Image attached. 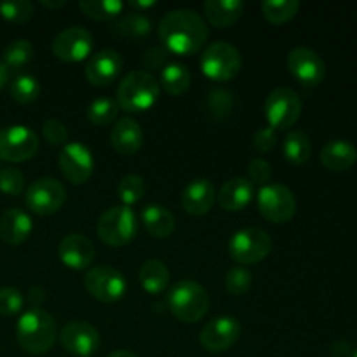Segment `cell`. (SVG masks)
Segmentation results:
<instances>
[{
  "label": "cell",
  "mask_w": 357,
  "mask_h": 357,
  "mask_svg": "<svg viewBox=\"0 0 357 357\" xmlns=\"http://www.w3.org/2000/svg\"><path fill=\"white\" fill-rule=\"evenodd\" d=\"M204 17L192 9L169 10L159 23V38L167 52L192 56L204 47L208 40Z\"/></svg>",
  "instance_id": "obj_1"
},
{
  "label": "cell",
  "mask_w": 357,
  "mask_h": 357,
  "mask_svg": "<svg viewBox=\"0 0 357 357\" xmlns=\"http://www.w3.org/2000/svg\"><path fill=\"white\" fill-rule=\"evenodd\" d=\"M58 330L51 314L42 309H28L16 324V338L21 349L30 354H45L54 345Z\"/></svg>",
  "instance_id": "obj_2"
},
{
  "label": "cell",
  "mask_w": 357,
  "mask_h": 357,
  "mask_svg": "<svg viewBox=\"0 0 357 357\" xmlns=\"http://www.w3.org/2000/svg\"><path fill=\"white\" fill-rule=\"evenodd\" d=\"M160 86L150 72H129L117 87V105L129 114H142L150 110L159 100Z\"/></svg>",
  "instance_id": "obj_3"
},
{
  "label": "cell",
  "mask_w": 357,
  "mask_h": 357,
  "mask_svg": "<svg viewBox=\"0 0 357 357\" xmlns=\"http://www.w3.org/2000/svg\"><path fill=\"white\" fill-rule=\"evenodd\" d=\"M166 307L181 323H197L209 309L208 291L192 279H181L167 291Z\"/></svg>",
  "instance_id": "obj_4"
},
{
  "label": "cell",
  "mask_w": 357,
  "mask_h": 357,
  "mask_svg": "<svg viewBox=\"0 0 357 357\" xmlns=\"http://www.w3.org/2000/svg\"><path fill=\"white\" fill-rule=\"evenodd\" d=\"M243 66L239 49L229 42H213L202 51L201 70L208 79L216 82L232 80Z\"/></svg>",
  "instance_id": "obj_5"
},
{
  "label": "cell",
  "mask_w": 357,
  "mask_h": 357,
  "mask_svg": "<svg viewBox=\"0 0 357 357\" xmlns=\"http://www.w3.org/2000/svg\"><path fill=\"white\" fill-rule=\"evenodd\" d=\"M138 232L136 215L129 206H114L98 220V236L108 246H126Z\"/></svg>",
  "instance_id": "obj_6"
},
{
  "label": "cell",
  "mask_w": 357,
  "mask_h": 357,
  "mask_svg": "<svg viewBox=\"0 0 357 357\" xmlns=\"http://www.w3.org/2000/svg\"><path fill=\"white\" fill-rule=\"evenodd\" d=\"M258 211L267 222L282 225L295 216L296 199L288 187L281 183H267L257 194Z\"/></svg>",
  "instance_id": "obj_7"
},
{
  "label": "cell",
  "mask_w": 357,
  "mask_h": 357,
  "mask_svg": "<svg viewBox=\"0 0 357 357\" xmlns=\"http://www.w3.org/2000/svg\"><path fill=\"white\" fill-rule=\"evenodd\" d=\"M272 237L268 232L250 227L234 234L229 241V253L241 265H253L268 257L272 251Z\"/></svg>",
  "instance_id": "obj_8"
},
{
  "label": "cell",
  "mask_w": 357,
  "mask_h": 357,
  "mask_svg": "<svg viewBox=\"0 0 357 357\" xmlns=\"http://www.w3.org/2000/svg\"><path fill=\"white\" fill-rule=\"evenodd\" d=\"M302 115V100L289 87H278L265 100V117L268 128L288 129L296 124Z\"/></svg>",
  "instance_id": "obj_9"
},
{
  "label": "cell",
  "mask_w": 357,
  "mask_h": 357,
  "mask_svg": "<svg viewBox=\"0 0 357 357\" xmlns=\"http://www.w3.org/2000/svg\"><path fill=\"white\" fill-rule=\"evenodd\" d=\"M84 286L93 298L103 303H114L126 295L128 282L117 268L108 267V265H98L86 272Z\"/></svg>",
  "instance_id": "obj_10"
},
{
  "label": "cell",
  "mask_w": 357,
  "mask_h": 357,
  "mask_svg": "<svg viewBox=\"0 0 357 357\" xmlns=\"http://www.w3.org/2000/svg\"><path fill=\"white\" fill-rule=\"evenodd\" d=\"M66 201V190L54 178H40L28 187L24 202L35 215L49 216L58 213Z\"/></svg>",
  "instance_id": "obj_11"
},
{
  "label": "cell",
  "mask_w": 357,
  "mask_h": 357,
  "mask_svg": "<svg viewBox=\"0 0 357 357\" xmlns=\"http://www.w3.org/2000/svg\"><path fill=\"white\" fill-rule=\"evenodd\" d=\"M38 152V138L30 128L9 126L0 131V159L7 162H23Z\"/></svg>",
  "instance_id": "obj_12"
},
{
  "label": "cell",
  "mask_w": 357,
  "mask_h": 357,
  "mask_svg": "<svg viewBox=\"0 0 357 357\" xmlns=\"http://www.w3.org/2000/svg\"><path fill=\"white\" fill-rule=\"evenodd\" d=\"M59 169L70 183H86L94 171L93 153L82 143H66L59 153Z\"/></svg>",
  "instance_id": "obj_13"
},
{
  "label": "cell",
  "mask_w": 357,
  "mask_h": 357,
  "mask_svg": "<svg viewBox=\"0 0 357 357\" xmlns=\"http://www.w3.org/2000/svg\"><path fill=\"white\" fill-rule=\"evenodd\" d=\"M93 51V35L82 26H70L59 31L52 40V52L66 63H79Z\"/></svg>",
  "instance_id": "obj_14"
},
{
  "label": "cell",
  "mask_w": 357,
  "mask_h": 357,
  "mask_svg": "<svg viewBox=\"0 0 357 357\" xmlns=\"http://www.w3.org/2000/svg\"><path fill=\"white\" fill-rule=\"evenodd\" d=\"M241 337V324L236 317L232 316H222L215 317L201 331V345L208 352H225L229 351L232 345Z\"/></svg>",
  "instance_id": "obj_15"
},
{
  "label": "cell",
  "mask_w": 357,
  "mask_h": 357,
  "mask_svg": "<svg viewBox=\"0 0 357 357\" xmlns=\"http://www.w3.org/2000/svg\"><path fill=\"white\" fill-rule=\"evenodd\" d=\"M59 342L65 351L79 357H89L100 347V333L86 321H72L59 333Z\"/></svg>",
  "instance_id": "obj_16"
},
{
  "label": "cell",
  "mask_w": 357,
  "mask_h": 357,
  "mask_svg": "<svg viewBox=\"0 0 357 357\" xmlns=\"http://www.w3.org/2000/svg\"><path fill=\"white\" fill-rule=\"evenodd\" d=\"M288 70L298 82L317 86L326 75V65L316 51L309 47H295L288 54Z\"/></svg>",
  "instance_id": "obj_17"
},
{
  "label": "cell",
  "mask_w": 357,
  "mask_h": 357,
  "mask_svg": "<svg viewBox=\"0 0 357 357\" xmlns=\"http://www.w3.org/2000/svg\"><path fill=\"white\" fill-rule=\"evenodd\" d=\"M59 260L73 271H84L93 264L96 251L94 244L82 234H68L58 246Z\"/></svg>",
  "instance_id": "obj_18"
},
{
  "label": "cell",
  "mask_w": 357,
  "mask_h": 357,
  "mask_svg": "<svg viewBox=\"0 0 357 357\" xmlns=\"http://www.w3.org/2000/svg\"><path fill=\"white\" fill-rule=\"evenodd\" d=\"M122 70V56L115 49H103L91 56L86 66V77L93 86L105 87L114 82Z\"/></svg>",
  "instance_id": "obj_19"
},
{
  "label": "cell",
  "mask_w": 357,
  "mask_h": 357,
  "mask_svg": "<svg viewBox=\"0 0 357 357\" xmlns=\"http://www.w3.org/2000/svg\"><path fill=\"white\" fill-rule=\"evenodd\" d=\"M216 201V190L206 178L192 180L181 192V206L192 216H202L211 211Z\"/></svg>",
  "instance_id": "obj_20"
},
{
  "label": "cell",
  "mask_w": 357,
  "mask_h": 357,
  "mask_svg": "<svg viewBox=\"0 0 357 357\" xmlns=\"http://www.w3.org/2000/svg\"><path fill=\"white\" fill-rule=\"evenodd\" d=\"M255 197V187L246 178H230L222 185L216 194L220 208L223 211H243Z\"/></svg>",
  "instance_id": "obj_21"
},
{
  "label": "cell",
  "mask_w": 357,
  "mask_h": 357,
  "mask_svg": "<svg viewBox=\"0 0 357 357\" xmlns=\"http://www.w3.org/2000/svg\"><path fill=\"white\" fill-rule=\"evenodd\" d=\"M110 143L121 155H135L143 145V131L131 117L119 119L110 131Z\"/></svg>",
  "instance_id": "obj_22"
},
{
  "label": "cell",
  "mask_w": 357,
  "mask_h": 357,
  "mask_svg": "<svg viewBox=\"0 0 357 357\" xmlns=\"http://www.w3.org/2000/svg\"><path fill=\"white\" fill-rule=\"evenodd\" d=\"M31 230H33V223L28 213H24L20 208H10L0 216V237L3 243L13 244H23L24 241L30 237Z\"/></svg>",
  "instance_id": "obj_23"
},
{
  "label": "cell",
  "mask_w": 357,
  "mask_h": 357,
  "mask_svg": "<svg viewBox=\"0 0 357 357\" xmlns=\"http://www.w3.org/2000/svg\"><path fill=\"white\" fill-rule=\"evenodd\" d=\"M321 162L331 171H347L357 162V149L347 139H333L321 150Z\"/></svg>",
  "instance_id": "obj_24"
},
{
  "label": "cell",
  "mask_w": 357,
  "mask_h": 357,
  "mask_svg": "<svg viewBox=\"0 0 357 357\" xmlns=\"http://www.w3.org/2000/svg\"><path fill=\"white\" fill-rule=\"evenodd\" d=\"M244 3L241 0H208L204 2V16L215 28H229L243 16Z\"/></svg>",
  "instance_id": "obj_25"
},
{
  "label": "cell",
  "mask_w": 357,
  "mask_h": 357,
  "mask_svg": "<svg viewBox=\"0 0 357 357\" xmlns=\"http://www.w3.org/2000/svg\"><path fill=\"white\" fill-rule=\"evenodd\" d=\"M142 222L146 232L157 239H166L174 232V216L167 208L159 204H149L142 211Z\"/></svg>",
  "instance_id": "obj_26"
},
{
  "label": "cell",
  "mask_w": 357,
  "mask_h": 357,
  "mask_svg": "<svg viewBox=\"0 0 357 357\" xmlns=\"http://www.w3.org/2000/svg\"><path fill=\"white\" fill-rule=\"evenodd\" d=\"M139 284L149 295H160L169 284V271L166 264L157 258H150L139 267Z\"/></svg>",
  "instance_id": "obj_27"
},
{
  "label": "cell",
  "mask_w": 357,
  "mask_h": 357,
  "mask_svg": "<svg viewBox=\"0 0 357 357\" xmlns=\"http://www.w3.org/2000/svg\"><path fill=\"white\" fill-rule=\"evenodd\" d=\"M169 96H180L190 87V72L183 63H167L160 72V84Z\"/></svg>",
  "instance_id": "obj_28"
},
{
  "label": "cell",
  "mask_w": 357,
  "mask_h": 357,
  "mask_svg": "<svg viewBox=\"0 0 357 357\" xmlns=\"http://www.w3.org/2000/svg\"><path fill=\"white\" fill-rule=\"evenodd\" d=\"M282 153H284L286 160L300 166L309 160L310 153H312V143L303 131H291L286 135L284 142H282Z\"/></svg>",
  "instance_id": "obj_29"
},
{
  "label": "cell",
  "mask_w": 357,
  "mask_h": 357,
  "mask_svg": "<svg viewBox=\"0 0 357 357\" xmlns=\"http://www.w3.org/2000/svg\"><path fill=\"white\" fill-rule=\"evenodd\" d=\"M153 23L150 17H146L143 13H131L122 16L114 24L112 31L126 38H143L152 31Z\"/></svg>",
  "instance_id": "obj_30"
},
{
  "label": "cell",
  "mask_w": 357,
  "mask_h": 357,
  "mask_svg": "<svg viewBox=\"0 0 357 357\" xmlns=\"http://www.w3.org/2000/svg\"><path fill=\"white\" fill-rule=\"evenodd\" d=\"M33 58V45L26 38H16L3 49V65L9 72H20Z\"/></svg>",
  "instance_id": "obj_31"
},
{
  "label": "cell",
  "mask_w": 357,
  "mask_h": 357,
  "mask_svg": "<svg viewBox=\"0 0 357 357\" xmlns=\"http://www.w3.org/2000/svg\"><path fill=\"white\" fill-rule=\"evenodd\" d=\"M79 9L91 20L110 21L122 13L124 3L121 0H80Z\"/></svg>",
  "instance_id": "obj_32"
},
{
  "label": "cell",
  "mask_w": 357,
  "mask_h": 357,
  "mask_svg": "<svg viewBox=\"0 0 357 357\" xmlns=\"http://www.w3.org/2000/svg\"><path fill=\"white\" fill-rule=\"evenodd\" d=\"M298 9V0H267L261 3V13H264L265 20L274 24H282L293 20Z\"/></svg>",
  "instance_id": "obj_33"
},
{
  "label": "cell",
  "mask_w": 357,
  "mask_h": 357,
  "mask_svg": "<svg viewBox=\"0 0 357 357\" xmlns=\"http://www.w3.org/2000/svg\"><path fill=\"white\" fill-rule=\"evenodd\" d=\"M40 94V84L30 73H20L10 82V96L21 105L33 103Z\"/></svg>",
  "instance_id": "obj_34"
},
{
  "label": "cell",
  "mask_w": 357,
  "mask_h": 357,
  "mask_svg": "<svg viewBox=\"0 0 357 357\" xmlns=\"http://www.w3.org/2000/svg\"><path fill=\"white\" fill-rule=\"evenodd\" d=\"M119 105L117 101L108 96H100L87 108V119L96 126H108L117 119Z\"/></svg>",
  "instance_id": "obj_35"
},
{
  "label": "cell",
  "mask_w": 357,
  "mask_h": 357,
  "mask_svg": "<svg viewBox=\"0 0 357 357\" xmlns=\"http://www.w3.org/2000/svg\"><path fill=\"white\" fill-rule=\"evenodd\" d=\"M146 185L145 180L138 174H128V176L122 178L117 185V195L122 201V204L129 206L131 208L132 204L139 202L145 195Z\"/></svg>",
  "instance_id": "obj_36"
},
{
  "label": "cell",
  "mask_w": 357,
  "mask_h": 357,
  "mask_svg": "<svg viewBox=\"0 0 357 357\" xmlns=\"http://www.w3.org/2000/svg\"><path fill=\"white\" fill-rule=\"evenodd\" d=\"M0 16L10 23H26L33 16V6L28 0H6L0 2Z\"/></svg>",
  "instance_id": "obj_37"
},
{
  "label": "cell",
  "mask_w": 357,
  "mask_h": 357,
  "mask_svg": "<svg viewBox=\"0 0 357 357\" xmlns=\"http://www.w3.org/2000/svg\"><path fill=\"white\" fill-rule=\"evenodd\" d=\"M251 281H253V275H251V272L248 268L234 267L227 274L225 288L230 295H246L251 288Z\"/></svg>",
  "instance_id": "obj_38"
},
{
  "label": "cell",
  "mask_w": 357,
  "mask_h": 357,
  "mask_svg": "<svg viewBox=\"0 0 357 357\" xmlns=\"http://www.w3.org/2000/svg\"><path fill=\"white\" fill-rule=\"evenodd\" d=\"M24 190V174L16 167H0V192L7 195H21Z\"/></svg>",
  "instance_id": "obj_39"
},
{
  "label": "cell",
  "mask_w": 357,
  "mask_h": 357,
  "mask_svg": "<svg viewBox=\"0 0 357 357\" xmlns=\"http://www.w3.org/2000/svg\"><path fill=\"white\" fill-rule=\"evenodd\" d=\"M24 298L16 288H0V314L14 316L23 309Z\"/></svg>",
  "instance_id": "obj_40"
},
{
  "label": "cell",
  "mask_w": 357,
  "mask_h": 357,
  "mask_svg": "<svg viewBox=\"0 0 357 357\" xmlns=\"http://www.w3.org/2000/svg\"><path fill=\"white\" fill-rule=\"evenodd\" d=\"M42 135L47 139L49 145L59 146L66 145V139H68V131H66L65 124L58 119H49V121L44 122L42 126Z\"/></svg>",
  "instance_id": "obj_41"
},
{
  "label": "cell",
  "mask_w": 357,
  "mask_h": 357,
  "mask_svg": "<svg viewBox=\"0 0 357 357\" xmlns=\"http://www.w3.org/2000/svg\"><path fill=\"white\" fill-rule=\"evenodd\" d=\"M232 94L227 93V91L223 89L211 91V94H209L208 98L209 110H211V114L216 115V117H225V115H229V112L232 110Z\"/></svg>",
  "instance_id": "obj_42"
},
{
  "label": "cell",
  "mask_w": 357,
  "mask_h": 357,
  "mask_svg": "<svg viewBox=\"0 0 357 357\" xmlns=\"http://www.w3.org/2000/svg\"><path fill=\"white\" fill-rule=\"evenodd\" d=\"M248 174H250L251 183H260L261 187H264V185H267L268 180H271L272 167L265 159L255 157V159H251L250 164H248Z\"/></svg>",
  "instance_id": "obj_43"
},
{
  "label": "cell",
  "mask_w": 357,
  "mask_h": 357,
  "mask_svg": "<svg viewBox=\"0 0 357 357\" xmlns=\"http://www.w3.org/2000/svg\"><path fill=\"white\" fill-rule=\"evenodd\" d=\"M278 145V135L272 128H261L255 132L253 136V146L258 150L260 153H268L271 150L275 149Z\"/></svg>",
  "instance_id": "obj_44"
},
{
  "label": "cell",
  "mask_w": 357,
  "mask_h": 357,
  "mask_svg": "<svg viewBox=\"0 0 357 357\" xmlns=\"http://www.w3.org/2000/svg\"><path fill=\"white\" fill-rule=\"evenodd\" d=\"M143 65L146 68L159 70L164 68L167 65V51L162 47V45H155V47H150L149 51L143 56Z\"/></svg>",
  "instance_id": "obj_45"
},
{
  "label": "cell",
  "mask_w": 357,
  "mask_h": 357,
  "mask_svg": "<svg viewBox=\"0 0 357 357\" xmlns=\"http://www.w3.org/2000/svg\"><path fill=\"white\" fill-rule=\"evenodd\" d=\"M26 298H28V303L31 305V309H40L42 303H44L45 300L44 289L38 288V286H31V288L28 289Z\"/></svg>",
  "instance_id": "obj_46"
},
{
  "label": "cell",
  "mask_w": 357,
  "mask_h": 357,
  "mask_svg": "<svg viewBox=\"0 0 357 357\" xmlns=\"http://www.w3.org/2000/svg\"><path fill=\"white\" fill-rule=\"evenodd\" d=\"M129 6H131L132 9H136V13H143L145 9H150V7L155 6V2H153V0H146V2H142V0H131Z\"/></svg>",
  "instance_id": "obj_47"
},
{
  "label": "cell",
  "mask_w": 357,
  "mask_h": 357,
  "mask_svg": "<svg viewBox=\"0 0 357 357\" xmlns=\"http://www.w3.org/2000/svg\"><path fill=\"white\" fill-rule=\"evenodd\" d=\"M9 68L3 65V61H0V89H2L7 84V80H9Z\"/></svg>",
  "instance_id": "obj_48"
},
{
  "label": "cell",
  "mask_w": 357,
  "mask_h": 357,
  "mask_svg": "<svg viewBox=\"0 0 357 357\" xmlns=\"http://www.w3.org/2000/svg\"><path fill=\"white\" fill-rule=\"evenodd\" d=\"M42 6H44V7H47V9H59V7H63V6H65V0H56V2H54V0H52V2H49V0H42Z\"/></svg>",
  "instance_id": "obj_49"
},
{
  "label": "cell",
  "mask_w": 357,
  "mask_h": 357,
  "mask_svg": "<svg viewBox=\"0 0 357 357\" xmlns=\"http://www.w3.org/2000/svg\"><path fill=\"white\" fill-rule=\"evenodd\" d=\"M108 357H138V356L132 354L131 351H114Z\"/></svg>",
  "instance_id": "obj_50"
},
{
  "label": "cell",
  "mask_w": 357,
  "mask_h": 357,
  "mask_svg": "<svg viewBox=\"0 0 357 357\" xmlns=\"http://www.w3.org/2000/svg\"><path fill=\"white\" fill-rule=\"evenodd\" d=\"M352 357H357V351H356V352H354V356H352Z\"/></svg>",
  "instance_id": "obj_51"
}]
</instances>
